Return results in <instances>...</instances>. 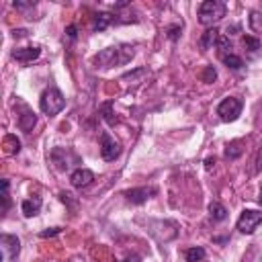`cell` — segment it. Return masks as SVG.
I'll list each match as a JSON object with an SVG mask.
<instances>
[{"label": "cell", "instance_id": "6da1fadb", "mask_svg": "<svg viewBox=\"0 0 262 262\" xmlns=\"http://www.w3.org/2000/svg\"><path fill=\"white\" fill-rule=\"evenodd\" d=\"M133 45H117V47H106L102 49L96 57L94 63L98 68H113V66H125L133 57Z\"/></svg>", "mask_w": 262, "mask_h": 262}, {"label": "cell", "instance_id": "7a4b0ae2", "mask_svg": "<svg viewBox=\"0 0 262 262\" xmlns=\"http://www.w3.org/2000/svg\"><path fill=\"white\" fill-rule=\"evenodd\" d=\"M223 16H225V2L221 0H205L199 6V23L205 25L207 29L215 27Z\"/></svg>", "mask_w": 262, "mask_h": 262}, {"label": "cell", "instance_id": "3957f363", "mask_svg": "<svg viewBox=\"0 0 262 262\" xmlns=\"http://www.w3.org/2000/svg\"><path fill=\"white\" fill-rule=\"evenodd\" d=\"M39 106L47 117H53L66 108V98L57 88H47L39 98Z\"/></svg>", "mask_w": 262, "mask_h": 262}, {"label": "cell", "instance_id": "277c9868", "mask_svg": "<svg viewBox=\"0 0 262 262\" xmlns=\"http://www.w3.org/2000/svg\"><path fill=\"white\" fill-rule=\"evenodd\" d=\"M242 100L239 98H235V96H227V98H223L221 102H219V106H217V115H219V119L221 121H225V123H231V121H235L239 115H242Z\"/></svg>", "mask_w": 262, "mask_h": 262}, {"label": "cell", "instance_id": "5b68a950", "mask_svg": "<svg viewBox=\"0 0 262 262\" xmlns=\"http://www.w3.org/2000/svg\"><path fill=\"white\" fill-rule=\"evenodd\" d=\"M262 223V213L260 211H254V209H244L239 219H237V229L242 233H254L256 227Z\"/></svg>", "mask_w": 262, "mask_h": 262}, {"label": "cell", "instance_id": "8992f818", "mask_svg": "<svg viewBox=\"0 0 262 262\" xmlns=\"http://www.w3.org/2000/svg\"><path fill=\"white\" fill-rule=\"evenodd\" d=\"M100 156L106 162H113V160H117L121 156V143L115 137H111L108 133L100 135Z\"/></svg>", "mask_w": 262, "mask_h": 262}, {"label": "cell", "instance_id": "52a82bcc", "mask_svg": "<svg viewBox=\"0 0 262 262\" xmlns=\"http://www.w3.org/2000/svg\"><path fill=\"white\" fill-rule=\"evenodd\" d=\"M123 194H125V199H127L129 203L141 205V203H145L147 199H151V196L156 194V188H154V186H139V188H129V190H125Z\"/></svg>", "mask_w": 262, "mask_h": 262}, {"label": "cell", "instance_id": "ba28073f", "mask_svg": "<svg viewBox=\"0 0 262 262\" xmlns=\"http://www.w3.org/2000/svg\"><path fill=\"white\" fill-rule=\"evenodd\" d=\"M0 244H2V254L6 260H14L20 252V242L16 235H10V233H2L0 237Z\"/></svg>", "mask_w": 262, "mask_h": 262}, {"label": "cell", "instance_id": "9c48e42d", "mask_svg": "<svg viewBox=\"0 0 262 262\" xmlns=\"http://www.w3.org/2000/svg\"><path fill=\"white\" fill-rule=\"evenodd\" d=\"M92 180H94V172L88 170V168H78V170H74L72 176H70V182H72V186H76V188H84V186L92 184Z\"/></svg>", "mask_w": 262, "mask_h": 262}, {"label": "cell", "instance_id": "30bf717a", "mask_svg": "<svg viewBox=\"0 0 262 262\" xmlns=\"http://www.w3.org/2000/svg\"><path fill=\"white\" fill-rule=\"evenodd\" d=\"M41 55V47H16L12 51V57L16 61H23V63H29V61H35L37 57Z\"/></svg>", "mask_w": 262, "mask_h": 262}, {"label": "cell", "instance_id": "8fae6325", "mask_svg": "<svg viewBox=\"0 0 262 262\" xmlns=\"http://www.w3.org/2000/svg\"><path fill=\"white\" fill-rule=\"evenodd\" d=\"M41 196L39 194H33L31 199H25L23 201V205H20V211H23V215L25 217H33V215H37L39 213V209H41Z\"/></svg>", "mask_w": 262, "mask_h": 262}, {"label": "cell", "instance_id": "7c38bea8", "mask_svg": "<svg viewBox=\"0 0 262 262\" xmlns=\"http://www.w3.org/2000/svg\"><path fill=\"white\" fill-rule=\"evenodd\" d=\"M35 123H37V115L31 111V108H23V113L18 115V127L25 131V133H29V131H33V127H35Z\"/></svg>", "mask_w": 262, "mask_h": 262}, {"label": "cell", "instance_id": "4fadbf2b", "mask_svg": "<svg viewBox=\"0 0 262 262\" xmlns=\"http://www.w3.org/2000/svg\"><path fill=\"white\" fill-rule=\"evenodd\" d=\"M219 31L215 29V27H211V29H207L205 33H203V37H201V41H199V45H201V49L203 51H207V49H211L213 45H217V41H219Z\"/></svg>", "mask_w": 262, "mask_h": 262}, {"label": "cell", "instance_id": "5bb4252c", "mask_svg": "<svg viewBox=\"0 0 262 262\" xmlns=\"http://www.w3.org/2000/svg\"><path fill=\"white\" fill-rule=\"evenodd\" d=\"M113 23H115V16H113L111 12H96L92 27H94V31H104V29H108Z\"/></svg>", "mask_w": 262, "mask_h": 262}, {"label": "cell", "instance_id": "9a60e30c", "mask_svg": "<svg viewBox=\"0 0 262 262\" xmlns=\"http://www.w3.org/2000/svg\"><path fill=\"white\" fill-rule=\"evenodd\" d=\"M242 154H244V141H242V139H233V141H229V143L225 145V158L235 160V158H239Z\"/></svg>", "mask_w": 262, "mask_h": 262}, {"label": "cell", "instance_id": "2e32d148", "mask_svg": "<svg viewBox=\"0 0 262 262\" xmlns=\"http://www.w3.org/2000/svg\"><path fill=\"white\" fill-rule=\"evenodd\" d=\"M209 215H211L213 221H223L227 217V209L221 203L213 201V203H209Z\"/></svg>", "mask_w": 262, "mask_h": 262}, {"label": "cell", "instance_id": "e0dca14e", "mask_svg": "<svg viewBox=\"0 0 262 262\" xmlns=\"http://www.w3.org/2000/svg\"><path fill=\"white\" fill-rule=\"evenodd\" d=\"M221 61H223L227 68H231V70H239V68L244 66L242 57L235 55V53H223V55H221Z\"/></svg>", "mask_w": 262, "mask_h": 262}, {"label": "cell", "instance_id": "ac0fdd59", "mask_svg": "<svg viewBox=\"0 0 262 262\" xmlns=\"http://www.w3.org/2000/svg\"><path fill=\"white\" fill-rule=\"evenodd\" d=\"M205 256H207V252H205L203 248H188V250L184 252L186 262H203Z\"/></svg>", "mask_w": 262, "mask_h": 262}, {"label": "cell", "instance_id": "d6986e66", "mask_svg": "<svg viewBox=\"0 0 262 262\" xmlns=\"http://www.w3.org/2000/svg\"><path fill=\"white\" fill-rule=\"evenodd\" d=\"M242 43H244V47H246L250 53H256V51L260 49V39H256V37H252V35H246V37L242 39Z\"/></svg>", "mask_w": 262, "mask_h": 262}, {"label": "cell", "instance_id": "ffe728a7", "mask_svg": "<svg viewBox=\"0 0 262 262\" xmlns=\"http://www.w3.org/2000/svg\"><path fill=\"white\" fill-rule=\"evenodd\" d=\"M8 188H10V182L4 178L2 180V213H6L8 207H10V192H8Z\"/></svg>", "mask_w": 262, "mask_h": 262}, {"label": "cell", "instance_id": "44dd1931", "mask_svg": "<svg viewBox=\"0 0 262 262\" xmlns=\"http://www.w3.org/2000/svg\"><path fill=\"white\" fill-rule=\"evenodd\" d=\"M6 151L8 154H18V149H20V141L14 137V135H6Z\"/></svg>", "mask_w": 262, "mask_h": 262}, {"label": "cell", "instance_id": "7402d4cb", "mask_svg": "<svg viewBox=\"0 0 262 262\" xmlns=\"http://www.w3.org/2000/svg\"><path fill=\"white\" fill-rule=\"evenodd\" d=\"M217 47H219L221 55H223V53H231V41H229V37L221 35V37H219V41H217Z\"/></svg>", "mask_w": 262, "mask_h": 262}, {"label": "cell", "instance_id": "603a6c76", "mask_svg": "<svg viewBox=\"0 0 262 262\" xmlns=\"http://www.w3.org/2000/svg\"><path fill=\"white\" fill-rule=\"evenodd\" d=\"M215 78H217V72H215V68H213V66H207V68L203 70V74H201V80H203V82H207V84H211Z\"/></svg>", "mask_w": 262, "mask_h": 262}, {"label": "cell", "instance_id": "cb8c5ba5", "mask_svg": "<svg viewBox=\"0 0 262 262\" xmlns=\"http://www.w3.org/2000/svg\"><path fill=\"white\" fill-rule=\"evenodd\" d=\"M166 33H168V39L176 41V39L180 37V33H182V27H180V25H172V27L166 29Z\"/></svg>", "mask_w": 262, "mask_h": 262}, {"label": "cell", "instance_id": "d4e9b609", "mask_svg": "<svg viewBox=\"0 0 262 262\" xmlns=\"http://www.w3.org/2000/svg\"><path fill=\"white\" fill-rule=\"evenodd\" d=\"M143 74H147V70H145V68H139V70H135V72H131V74H125L123 80H135L137 76H143Z\"/></svg>", "mask_w": 262, "mask_h": 262}, {"label": "cell", "instance_id": "484cf974", "mask_svg": "<svg viewBox=\"0 0 262 262\" xmlns=\"http://www.w3.org/2000/svg\"><path fill=\"white\" fill-rule=\"evenodd\" d=\"M102 111H104V119H106V123H108V125H115V117L111 115V102H106V104L102 106Z\"/></svg>", "mask_w": 262, "mask_h": 262}, {"label": "cell", "instance_id": "4316f807", "mask_svg": "<svg viewBox=\"0 0 262 262\" xmlns=\"http://www.w3.org/2000/svg\"><path fill=\"white\" fill-rule=\"evenodd\" d=\"M59 231H61V227H49V229L41 231V237H53V235H57Z\"/></svg>", "mask_w": 262, "mask_h": 262}, {"label": "cell", "instance_id": "83f0119b", "mask_svg": "<svg viewBox=\"0 0 262 262\" xmlns=\"http://www.w3.org/2000/svg\"><path fill=\"white\" fill-rule=\"evenodd\" d=\"M66 33H68L70 39H74V37H76V25H70V27L66 29Z\"/></svg>", "mask_w": 262, "mask_h": 262}, {"label": "cell", "instance_id": "f1b7e54d", "mask_svg": "<svg viewBox=\"0 0 262 262\" xmlns=\"http://www.w3.org/2000/svg\"><path fill=\"white\" fill-rule=\"evenodd\" d=\"M121 262H141V258H139L137 254H131V256H127V258L121 260Z\"/></svg>", "mask_w": 262, "mask_h": 262}, {"label": "cell", "instance_id": "f546056e", "mask_svg": "<svg viewBox=\"0 0 262 262\" xmlns=\"http://www.w3.org/2000/svg\"><path fill=\"white\" fill-rule=\"evenodd\" d=\"M213 166H215V158H207V160H205V168L211 170Z\"/></svg>", "mask_w": 262, "mask_h": 262}, {"label": "cell", "instance_id": "4dcf8cb0", "mask_svg": "<svg viewBox=\"0 0 262 262\" xmlns=\"http://www.w3.org/2000/svg\"><path fill=\"white\" fill-rule=\"evenodd\" d=\"M12 35H14V37H25V35H27V31H25V29H14V31H12Z\"/></svg>", "mask_w": 262, "mask_h": 262}, {"label": "cell", "instance_id": "1f68e13d", "mask_svg": "<svg viewBox=\"0 0 262 262\" xmlns=\"http://www.w3.org/2000/svg\"><path fill=\"white\" fill-rule=\"evenodd\" d=\"M258 201H260V205H262V188H260V196H258Z\"/></svg>", "mask_w": 262, "mask_h": 262}, {"label": "cell", "instance_id": "d6a6232c", "mask_svg": "<svg viewBox=\"0 0 262 262\" xmlns=\"http://www.w3.org/2000/svg\"><path fill=\"white\" fill-rule=\"evenodd\" d=\"M260 262H262V260H260Z\"/></svg>", "mask_w": 262, "mask_h": 262}]
</instances>
